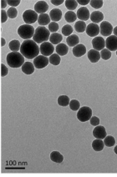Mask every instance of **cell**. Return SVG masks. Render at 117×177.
<instances>
[{
	"label": "cell",
	"mask_w": 117,
	"mask_h": 177,
	"mask_svg": "<svg viewBox=\"0 0 117 177\" xmlns=\"http://www.w3.org/2000/svg\"><path fill=\"white\" fill-rule=\"evenodd\" d=\"M7 14H8V16L10 18V19H15L18 15V11H17V8H13L11 7L10 8H8V11H7Z\"/></svg>",
	"instance_id": "obj_38"
},
{
	"label": "cell",
	"mask_w": 117,
	"mask_h": 177,
	"mask_svg": "<svg viewBox=\"0 0 117 177\" xmlns=\"http://www.w3.org/2000/svg\"><path fill=\"white\" fill-rule=\"evenodd\" d=\"M58 29V24L56 22H51L49 24V30L51 33H56Z\"/></svg>",
	"instance_id": "obj_39"
},
{
	"label": "cell",
	"mask_w": 117,
	"mask_h": 177,
	"mask_svg": "<svg viewBox=\"0 0 117 177\" xmlns=\"http://www.w3.org/2000/svg\"><path fill=\"white\" fill-rule=\"evenodd\" d=\"M86 53V48L84 44H78L73 49V54L75 57H81Z\"/></svg>",
	"instance_id": "obj_17"
},
{
	"label": "cell",
	"mask_w": 117,
	"mask_h": 177,
	"mask_svg": "<svg viewBox=\"0 0 117 177\" xmlns=\"http://www.w3.org/2000/svg\"><path fill=\"white\" fill-rule=\"evenodd\" d=\"M90 6L93 7L95 9H99L102 6H103V1L102 0H99V1H96V0H91L90 2Z\"/></svg>",
	"instance_id": "obj_37"
},
{
	"label": "cell",
	"mask_w": 117,
	"mask_h": 177,
	"mask_svg": "<svg viewBox=\"0 0 117 177\" xmlns=\"http://www.w3.org/2000/svg\"><path fill=\"white\" fill-rule=\"evenodd\" d=\"M8 14H7V12H5L4 9H2L1 10V23L3 24V23H5L8 19Z\"/></svg>",
	"instance_id": "obj_41"
},
{
	"label": "cell",
	"mask_w": 117,
	"mask_h": 177,
	"mask_svg": "<svg viewBox=\"0 0 117 177\" xmlns=\"http://www.w3.org/2000/svg\"><path fill=\"white\" fill-rule=\"evenodd\" d=\"M7 4H8L7 1H5V0H2V1H1V8H2V9H4V8H6Z\"/></svg>",
	"instance_id": "obj_46"
},
{
	"label": "cell",
	"mask_w": 117,
	"mask_h": 177,
	"mask_svg": "<svg viewBox=\"0 0 117 177\" xmlns=\"http://www.w3.org/2000/svg\"><path fill=\"white\" fill-rule=\"evenodd\" d=\"M113 33H114L115 36L117 37V26L115 27V28H114V29H113Z\"/></svg>",
	"instance_id": "obj_48"
},
{
	"label": "cell",
	"mask_w": 117,
	"mask_h": 177,
	"mask_svg": "<svg viewBox=\"0 0 117 177\" xmlns=\"http://www.w3.org/2000/svg\"><path fill=\"white\" fill-rule=\"evenodd\" d=\"M50 63L53 65H58L60 64V56L58 55V54H53L50 57Z\"/></svg>",
	"instance_id": "obj_31"
},
{
	"label": "cell",
	"mask_w": 117,
	"mask_h": 177,
	"mask_svg": "<svg viewBox=\"0 0 117 177\" xmlns=\"http://www.w3.org/2000/svg\"><path fill=\"white\" fill-rule=\"evenodd\" d=\"M100 56L104 60H108L111 57V52L107 49H104L100 51Z\"/></svg>",
	"instance_id": "obj_35"
},
{
	"label": "cell",
	"mask_w": 117,
	"mask_h": 177,
	"mask_svg": "<svg viewBox=\"0 0 117 177\" xmlns=\"http://www.w3.org/2000/svg\"><path fill=\"white\" fill-rule=\"evenodd\" d=\"M89 122H90V125H93V126H97V125H100V119L98 118L97 116H92L89 119Z\"/></svg>",
	"instance_id": "obj_40"
},
{
	"label": "cell",
	"mask_w": 117,
	"mask_h": 177,
	"mask_svg": "<svg viewBox=\"0 0 117 177\" xmlns=\"http://www.w3.org/2000/svg\"><path fill=\"white\" fill-rule=\"evenodd\" d=\"M51 3H52V4H54V5H60V4H62V3H64V1L63 0H59V1H55V0H51Z\"/></svg>",
	"instance_id": "obj_44"
},
{
	"label": "cell",
	"mask_w": 117,
	"mask_h": 177,
	"mask_svg": "<svg viewBox=\"0 0 117 177\" xmlns=\"http://www.w3.org/2000/svg\"><path fill=\"white\" fill-rule=\"evenodd\" d=\"M5 44H6L5 39H3V38H1V46H4Z\"/></svg>",
	"instance_id": "obj_47"
},
{
	"label": "cell",
	"mask_w": 117,
	"mask_h": 177,
	"mask_svg": "<svg viewBox=\"0 0 117 177\" xmlns=\"http://www.w3.org/2000/svg\"><path fill=\"white\" fill-rule=\"evenodd\" d=\"M20 2H21V1H20V0H18V1H10V0H8V1H7L8 4H9V5L11 6V7H13V8L17 7V6L20 4Z\"/></svg>",
	"instance_id": "obj_43"
},
{
	"label": "cell",
	"mask_w": 117,
	"mask_h": 177,
	"mask_svg": "<svg viewBox=\"0 0 117 177\" xmlns=\"http://www.w3.org/2000/svg\"><path fill=\"white\" fill-rule=\"evenodd\" d=\"M7 63L11 68H20L24 64V57L20 52H11L6 58Z\"/></svg>",
	"instance_id": "obj_2"
},
{
	"label": "cell",
	"mask_w": 117,
	"mask_h": 177,
	"mask_svg": "<svg viewBox=\"0 0 117 177\" xmlns=\"http://www.w3.org/2000/svg\"><path fill=\"white\" fill-rule=\"evenodd\" d=\"M116 55H117V50H116Z\"/></svg>",
	"instance_id": "obj_50"
},
{
	"label": "cell",
	"mask_w": 117,
	"mask_h": 177,
	"mask_svg": "<svg viewBox=\"0 0 117 177\" xmlns=\"http://www.w3.org/2000/svg\"><path fill=\"white\" fill-rule=\"evenodd\" d=\"M49 9V5L45 1H39L35 3L34 5V11L37 14H45V12L48 11Z\"/></svg>",
	"instance_id": "obj_14"
},
{
	"label": "cell",
	"mask_w": 117,
	"mask_h": 177,
	"mask_svg": "<svg viewBox=\"0 0 117 177\" xmlns=\"http://www.w3.org/2000/svg\"><path fill=\"white\" fill-rule=\"evenodd\" d=\"M92 46L94 48V50L97 51H101L106 47V40L100 36L95 37V39L92 40Z\"/></svg>",
	"instance_id": "obj_12"
},
{
	"label": "cell",
	"mask_w": 117,
	"mask_h": 177,
	"mask_svg": "<svg viewBox=\"0 0 117 177\" xmlns=\"http://www.w3.org/2000/svg\"><path fill=\"white\" fill-rule=\"evenodd\" d=\"M67 44L70 47H75L76 45H78L80 39L77 35H70V36L67 37L66 39Z\"/></svg>",
	"instance_id": "obj_24"
},
{
	"label": "cell",
	"mask_w": 117,
	"mask_h": 177,
	"mask_svg": "<svg viewBox=\"0 0 117 177\" xmlns=\"http://www.w3.org/2000/svg\"><path fill=\"white\" fill-rule=\"evenodd\" d=\"M20 48H21V44L19 40L14 39L9 43V49L12 50V52H18L19 50H20Z\"/></svg>",
	"instance_id": "obj_28"
},
{
	"label": "cell",
	"mask_w": 117,
	"mask_h": 177,
	"mask_svg": "<svg viewBox=\"0 0 117 177\" xmlns=\"http://www.w3.org/2000/svg\"><path fill=\"white\" fill-rule=\"evenodd\" d=\"M90 14H89V9L85 7H82V8H79L77 11V18H79L80 21H87L89 19Z\"/></svg>",
	"instance_id": "obj_15"
},
{
	"label": "cell",
	"mask_w": 117,
	"mask_h": 177,
	"mask_svg": "<svg viewBox=\"0 0 117 177\" xmlns=\"http://www.w3.org/2000/svg\"><path fill=\"white\" fill-rule=\"evenodd\" d=\"M50 14H39V19H38V23L42 26H45V25L50 24Z\"/></svg>",
	"instance_id": "obj_22"
},
{
	"label": "cell",
	"mask_w": 117,
	"mask_h": 177,
	"mask_svg": "<svg viewBox=\"0 0 117 177\" xmlns=\"http://www.w3.org/2000/svg\"><path fill=\"white\" fill-rule=\"evenodd\" d=\"M34 65L31 62H25L24 65L22 66V71L25 75H30L34 72Z\"/></svg>",
	"instance_id": "obj_20"
},
{
	"label": "cell",
	"mask_w": 117,
	"mask_h": 177,
	"mask_svg": "<svg viewBox=\"0 0 117 177\" xmlns=\"http://www.w3.org/2000/svg\"><path fill=\"white\" fill-rule=\"evenodd\" d=\"M104 141L100 139H96L92 142V148L94 149L95 151H101L104 149Z\"/></svg>",
	"instance_id": "obj_25"
},
{
	"label": "cell",
	"mask_w": 117,
	"mask_h": 177,
	"mask_svg": "<svg viewBox=\"0 0 117 177\" xmlns=\"http://www.w3.org/2000/svg\"><path fill=\"white\" fill-rule=\"evenodd\" d=\"M106 47L110 52L117 50V37L115 35L109 36L106 40Z\"/></svg>",
	"instance_id": "obj_10"
},
{
	"label": "cell",
	"mask_w": 117,
	"mask_h": 177,
	"mask_svg": "<svg viewBox=\"0 0 117 177\" xmlns=\"http://www.w3.org/2000/svg\"><path fill=\"white\" fill-rule=\"evenodd\" d=\"M100 29L101 35L109 37L110 36L111 33H113V29H114V28L112 27V25L110 23L107 22V21H104V22H101V24H100Z\"/></svg>",
	"instance_id": "obj_9"
},
{
	"label": "cell",
	"mask_w": 117,
	"mask_h": 177,
	"mask_svg": "<svg viewBox=\"0 0 117 177\" xmlns=\"http://www.w3.org/2000/svg\"><path fill=\"white\" fill-rule=\"evenodd\" d=\"M62 39H63L62 35L58 33H52L50 37V43L52 44H59L60 42L62 41Z\"/></svg>",
	"instance_id": "obj_26"
},
{
	"label": "cell",
	"mask_w": 117,
	"mask_h": 177,
	"mask_svg": "<svg viewBox=\"0 0 117 177\" xmlns=\"http://www.w3.org/2000/svg\"><path fill=\"white\" fill-rule=\"evenodd\" d=\"M50 159L55 163H61L64 161V156L58 151H53L50 154Z\"/></svg>",
	"instance_id": "obj_23"
},
{
	"label": "cell",
	"mask_w": 117,
	"mask_h": 177,
	"mask_svg": "<svg viewBox=\"0 0 117 177\" xmlns=\"http://www.w3.org/2000/svg\"><path fill=\"white\" fill-rule=\"evenodd\" d=\"M50 17L53 22H58V21L61 19L62 18L61 10L58 9V8H54L50 11Z\"/></svg>",
	"instance_id": "obj_18"
},
{
	"label": "cell",
	"mask_w": 117,
	"mask_h": 177,
	"mask_svg": "<svg viewBox=\"0 0 117 177\" xmlns=\"http://www.w3.org/2000/svg\"><path fill=\"white\" fill-rule=\"evenodd\" d=\"M73 33V28L70 24L64 25L63 28H62V33L64 36H70V34Z\"/></svg>",
	"instance_id": "obj_36"
},
{
	"label": "cell",
	"mask_w": 117,
	"mask_h": 177,
	"mask_svg": "<svg viewBox=\"0 0 117 177\" xmlns=\"http://www.w3.org/2000/svg\"><path fill=\"white\" fill-rule=\"evenodd\" d=\"M92 117V110L89 107L84 106L80 108L77 113V119L80 122H86Z\"/></svg>",
	"instance_id": "obj_5"
},
{
	"label": "cell",
	"mask_w": 117,
	"mask_h": 177,
	"mask_svg": "<svg viewBox=\"0 0 117 177\" xmlns=\"http://www.w3.org/2000/svg\"><path fill=\"white\" fill-rule=\"evenodd\" d=\"M8 68L4 65L3 64H1V76L2 77H4L6 75H8Z\"/></svg>",
	"instance_id": "obj_42"
},
{
	"label": "cell",
	"mask_w": 117,
	"mask_h": 177,
	"mask_svg": "<svg viewBox=\"0 0 117 177\" xmlns=\"http://www.w3.org/2000/svg\"><path fill=\"white\" fill-rule=\"evenodd\" d=\"M40 52L39 46L37 45V43L28 39V40H24L21 44L20 48V53L22 54L24 57L28 59L31 58H35L37 56H39V54Z\"/></svg>",
	"instance_id": "obj_1"
},
{
	"label": "cell",
	"mask_w": 117,
	"mask_h": 177,
	"mask_svg": "<svg viewBox=\"0 0 117 177\" xmlns=\"http://www.w3.org/2000/svg\"><path fill=\"white\" fill-rule=\"evenodd\" d=\"M35 33V29L33 26L30 24H24L20 26L18 28V34L20 35V38H22L24 40H28L31 38H33Z\"/></svg>",
	"instance_id": "obj_4"
},
{
	"label": "cell",
	"mask_w": 117,
	"mask_h": 177,
	"mask_svg": "<svg viewBox=\"0 0 117 177\" xmlns=\"http://www.w3.org/2000/svg\"><path fill=\"white\" fill-rule=\"evenodd\" d=\"M90 19L94 24H97L98 23L102 22L104 19V14L100 11L92 12L90 14Z\"/></svg>",
	"instance_id": "obj_19"
},
{
	"label": "cell",
	"mask_w": 117,
	"mask_h": 177,
	"mask_svg": "<svg viewBox=\"0 0 117 177\" xmlns=\"http://www.w3.org/2000/svg\"><path fill=\"white\" fill-rule=\"evenodd\" d=\"M70 110H72L73 111H77L80 108V104L77 100H70Z\"/></svg>",
	"instance_id": "obj_34"
},
{
	"label": "cell",
	"mask_w": 117,
	"mask_h": 177,
	"mask_svg": "<svg viewBox=\"0 0 117 177\" xmlns=\"http://www.w3.org/2000/svg\"><path fill=\"white\" fill-rule=\"evenodd\" d=\"M85 32H86L87 35H89V37H97L98 34L100 33V26L96 24L91 23L87 26Z\"/></svg>",
	"instance_id": "obj_11"
},
{
	"label": "cell",
	"mask_w": 117,
	"mask_h": 177,
	"mask_svg": "<svg viewBox=\"0 0 117 177\" xmlns=\"http://www.w3.org/2000/svg\"><path fill=\"white\" fill-rule=\"evenodd\" d=\"M93 136H95L96 139H100V140L105 139L107 136L106 128L104 126H100V125L95 126V128L93 130Z\"/></svg>",
	"instance_id": "obj_13"
},
{
	"label": "cell",
	"mask_w": 117,
	"mask_h": 177,
	"mask_svg": "<svg viewBox=\"0 0 117 177\" xmlns=\"http://www.w3.org/2000/svg\"><path fill=\"white\" fill-rule=\"evenodd\" d=\"M64 19L68 23L75 22L76 19H77V14L73 11H68L64 15Z\"/></svg>",
	"instance_id": "obj_30"
},
{
	"label": "cell",
	"mask_w": 117,
	"mask_h": 177,
	"mask_svg": "<svg viewBox=\"0 0 117 177\" xmlns=\"http://www.w3.org/2000/svg\"><path fill=\"white\" fill-rule=\"evenodd\" d=\"M49 63H50V59L46 56L39 55L35 58H33V65L37 69H44L47 66Z\"/></svg>",
	"instance_id": "obj_8"
},
{
	"label": "cell",
	"mask_w": 117,
	"mask_h": 177,
	"mask_svg": "<svg viewBox=\"0 0 117 177\" xmlns=\"http://www.w3.org/2000/svg\"><path fill=\"white\" fill-rule=\"evenodd\" d=\"M39 50H40V53H41L42 55L47 57V56H50L53 54L54 48L53 44L50 42H45V43L41 44Z\"/></svg>",
	"instance_id": "obj_7"
},
{
	"label": "cell",
	"mask_w": 117,
	"mask_h": 177,
	"mask_svg": "<svg viewBox=\"0 0 117 177\" xmlns=\"http://www.w3.org/2000/svg\"><path fill=\"white\" fill-rule=\"evenodd\" d=\"M70 98L66 95H60V96L58 98V105L60 106H63V107H65V106H68L70 105Z\"/></svg>",
	"instance_id": "obj_29"
},
{
	"label": "cell",
	"mask_w": 117,
	"mask_h": 177,
	"mask_svg": "<svg viewBox=\"0 0 117 177\" xmlns=\"http://www.w3.org/2000/svg\"><path fill=\"white\" fill-rule=\"evenodd\" d=\"M86 24H85V22H84V21H80H80H77V22L75 23V28L78 33H83L84 31L86 30Z\"/></svg>",
	"instance_id": "obj_27"
},
{
	"label": "cell",
	"mask_w": 117,
	"mask_h": 177,
	"mask_svg": "<svg viewBox=\"0 0 117 177\" xmlns=\"http://www.w3.org/2000/svg\"><path fill=\"white\" fill-rule=\"evenodd\" d=\"M100 58H101L100 53L97 50H91L88 52V58L91 63H97Z\"/></svg>",
	"instance_id": "obj_16"
},
{
	"label": "cell",
	"mask_w": 117,
	"mask_h": 177,
	"mask_svg": "<svg viewBox=\"0 0 117 177\" xmlns=\"http://www.w3.org/2000/svg\"><path fill=\"white\" fill-rule=\"evenodd\" d=\"M65 2V6H66V8L70 10V11H73V10H75L77 8V5H78V3H77V1H75V0H67V1H64Z\"/></svg>",
	"instance_id": "obj_32"
},
{
	"label": "cell",
	"mask_w": 117,
	"mask_h": 177,
	"mask_svg": "<svg viewBox=\"0 0 117 177\" xmlns=\"http://www.w3.org/2000/svg\"><path fill=\"white\" fill-rule=\"evenodd\" d=\"M89 2H90V1H89V0H86V1H81V0H78V1H77L78 4H80V5H87V4H89Z\"/></svg>",
	"instance_id": "obj_45"
},
{
	"label": "cell",
	"mask_w": 117,
	"mask_h": 177,
	"mask_svg": "<svg viewBox=\"0 0 117 177\" xmlns=\"http://www.w3.org/2000/svg\"><path fill=\"white\" fill-rule=\"evenodd\" d=\"M50 35L51 34H50L49 28H46L45 26H39L35 29L33 40L37 44H43L50 39Z\"/></svg>",
	"instance_id": "obj_3"
},
{
	"label": "cell",
	"mask_w": 117,
	"mask_h": 177,
	"mask_svg": "<svg viewBox=\"0 0 117 177\" xmlns=\"http://www.w3.org/2000/svg\"><path fill=\"white\" fill-rule=\"evenodd\" d=\"M39 19L38 14L35 11L28 9L23 14V19L26 23V24H32L33 23H35Z\"/></svg>",
	"instance_id": "obj_6"
},
{
	"label": "cell",
	"mask_w": 117,
	"mask_h": 177,
	"mask_svg": "<svg viewBox=\"0 0 117 177\" xmlns=\"http://www.w3.org/2000/svg\"><path fill=\"white\" fill-rule=\"evenodd\" d=\"M114 151H115V154H116V155H117V145L115 147Z\"/></svg>",
	"instance_id": "obj_49"
},
{
	"label": "cell",
	"mask_w": 117,
	"mask_h": 177,
	"mask_svg": "<svg viewBox=\"0 0 117 177\" xmlns=\"http://www.w3.org/2000/svg\"><path fill=\"white\" fill-rule=\"evenodd\" d=\"M104 144L107 147H112L114 146L115 144V140L113 136H106V137L104 139Z\"/></svg>",
	"instance_id": "obj_33"
},
{
	"label": "cell",
	"mask_w": 117,
	"mask_h": 177,
	"mask_svg": "<svg viewBox=\"0 0 117 177\" xmlns=\"http://www.w3.org/2000/svg\"><path fill=\"white\" fill-rule=\"evenodd\" d=\"M55 50L56 53H57L59 56H64L66 55L67 53L69 51V48H68L66 44H59L56 46Z\"/></svg>",
	"instance_id": "obj_21"
}]
</instances>
